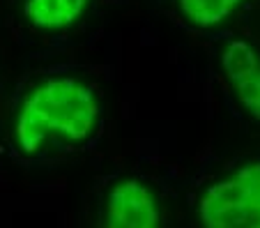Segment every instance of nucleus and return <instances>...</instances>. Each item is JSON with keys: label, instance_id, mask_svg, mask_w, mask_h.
I'll return each mask as SVG.
<instances>
[{"label": "nucleus", "instance_id": "f257e3e1", "mask_svg": "<svg viewBox=\"0 0 260 228\" xmlns=\"http://www.w3.org/2000/svg\"><path fill=\"white\" fill-rule=\"evenodd\" d=\"M99 118L94 92L81 81L51 79L28 92L19 106L14 139L25 154H37L49 134L85 141Z\"/></svg>", "mask_w": 260, "mask_h": 228}, {"label": "nucleus", "instance_id": "f03ea898", "mask_svg": "<svg viewBox=\"0 0 260 228\" xmlns=\"http://www.w3.org/2000/svg\"><path fill=\"white\" fill-rule=\"evenodd\" d=\"M198 214L203 228H260V161L212 184Z\"/></svg>", "mask_w": 260, "mask_h": 228}, {"label": "nucleus", "instance_id": "7ed1b4c3", "mask_svg": "<svg viewBox=\"0 0 260 228\" xmlns=\"http://www.w3.org/2000/svg\"><path fill=\"white\" fill-rule=\"evenodd\" d=\"M106 228H159L154 193L138 180H122L108 196Z\"/></svg>", "mask_w": 260, "mask_h": 228}, {"label": "nucleus", "instance_id": "20e7f679", "mask_svg": "<svg viewBox=\"0 0 260 228\" xmlns=\"http://www.w3.org/2000/svg\"><path fill=\"white\" fill-rule=\"evenodd\" d=\"M235 94L253 118L260 120V55L246 42H231L221 55Z\"/></svg>", "mask_w": 260, "mask_h": 228}, {"label": "nucleus", "instance_id": "39448f33", "mask_svg": "<svg viewBox=\"0 0 260 228\" xmlns=\"http://www.w3.org/2000/svg\"><path fill=\"white\" fill-rule=\"evenodd\" d=\"M90 0H25V19L42 30H64L88 10Z\"/></svg>", "mask_w": 260, "mask_h": 228}, {"label": "nucleus", "instance_id": "423d86ee", "mask_svg": "<svg viewBox=\"0 0 260 228\" xmlns=\"http://www.w3.org/2000/svg\"><path fill=\"white\" fill-rule=\"evenodd\" d=\"M182 14L193 25L210 28L233 14L244 0H177Z\"/></svg>", "mask_w": 260, "mask_h": 228}]
</instances>
